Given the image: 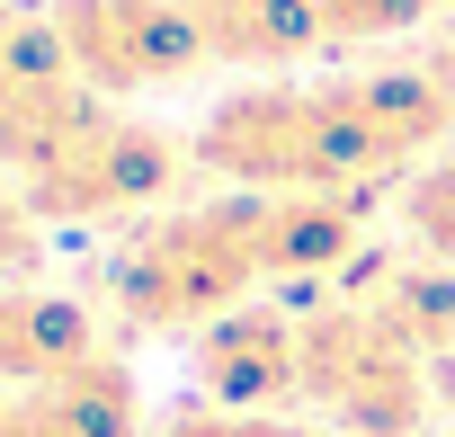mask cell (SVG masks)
Wrapping results in <instances>:
<instances>
[{"label": "cell", "instance_id": "obj_9", "mask_svg": "<svg viewBox=\"0 0 455 437\" xmlns=\"http://www.w3.org/2000/svg\"><path fill=\"white\" fill-rule=\"evenodd\" d=\"M188 10H196V28H205V54H214V63L286 72V63H304V54H331L313 0H188Z\"/></svg>", "mask_w": 455, "mask_h": 437}, {"label": "cell", "instance_id": "obj_15", "mask_svg": "<svg viewBox=\"0 0 455 437\" xmlns=\"http://www.w3.org/2000/svg\"><path fill=\"white\" fill-rule=\"evenodd\" d=\"M36 250H45V233H36L28 196L0 179V286H10V277H28V268H36Z\"/></svg>", "mask_w": 455, "mask_h": 437}, {"label": "cell", "instance_id": "obj_14", "mask_svg": "<svg viewBox=\"0 0 455 437\" xmlns=\"http://www.w3.org/2000/svg\"><path fill=\"white\" fill-rule=\"evenodd\" d=\"M161 437H331V428H304V419H251V410H179L161 419Z\"/></svg>", "mask_w": 455, "mask_h": 437}, {"label": "cell", "instance_id": "obj_4", "mask_svg": "<svg viewBox=\"0 0 455 437\" xmlns=\"http://www.w3.org/2000/svg\"><path fill=\"white\" fill-rule=\"evenodd\" d=\"M196 170V152L152 125V116H125L116 99H90V116L19 179L36 224H108V214H143L161 205L179 179Z\"/></svg>", "mask_w": 455, "mask_h": 437}, {"label": "cell", "instance_id": "obj_12", "mask_svg": "<svg viewBox=\"0 0 455 437\" xmlns=\"http://www.w3.org/2000/svg\"><path fill=\"white\" fill-rule=\"evenodd\" d=\"M72 54L54 36V10H28V0H0V81H63Z\"/></svg>", "mask_w": 455, "mask_h": 437}, {"label": "cell", "instance_id": "obj_1", "mask_svg": "<svg viewBox=\"0 0 455 437\" xmlns=\"http://www.w3.org/2000/svg\"><path fill=\"white\" fill-rule=\"evenodd\" d=\"M455 143V45L393 54L339 81L223 90L188 134L196 170L251 196H375Z\"/></svg>", "mask_w": 455, "mask_h": 437}, {"label": "cell", "instance_id": "obj_7", "mask_svg": "<svg viewBox=\"0 0 455 437\" xmlns=\"http://www.w3.org/2000/svg\"><path fill=\"white\" fill-rule=\"evenodd\" d=\"M99 322L90 304L72 295H45V286H0V384H45L81 357H99Z\"/></svg>", "mask_w": 455, "mask_h": 437}, {"label": "cell", "instance_id": "obj_2", "mask_svg": "<svg viewBox=\"0 0 455 437\" xmlns=\"http://www.w3.org/2000/svg\"><path fill=\"white\" fill-rule=\"evenodd\" d=\"M259 286H286L277 259V196H205V205H170L116 242L108 259V313L125 330H205L223 313H242Z\"/></svg>", "mask_w": 455, "mask_h": 437}, {"label": "cell", "instance_id": "obj_5", "mask_svg": "<svg viewBox=\"0 0 455 437\" xmlns=\"http://www.w3.org/2000/svg\"><path fill=\"white\" fill-rule=\"evenodd\" d=\"M45 10H54V36H63L72 72L99 99L170 90V81H196L214 63L188 0H45Z\"/></svg>", "mask_w": 455, "mask_h": 437}, {"label": "cell", "instance_id": "obj_13", "mask_svg": "<svg viewBox=\"0 0 455 437\" xmlns=\"http://www.w3.org/2000/svg\"><path fill=\"white\" fill-rule=\"evenodd\" d=\"M313 10H322V36H331V54H339V45H384V36H411L419 19L455 10V0H313Z\"/></svg>", "mask_w": 455, "mask_h": 437}, {"label": "cell", "instance_id": "obj_6", "mask_svg": "<svg viewBox=\"0 0 455 437\" xmlns=\"http://www.w3.org/2000/svg\"><path fill=\"white\" fill-rule=\"evenodd\" d=\"M196 401L205 410H251V419H295L304 410V313L242 304L196 330L188 348Z\"/></svg>", "mask_w": 455, "mask_h": 437}, {"label": "cell", "instance_id": "obj_8", "mask_svg": "<svg viewBox=\"0 0 455 437\" xmlns=\"http://www.w3.org/2000/svg\"><path fill=\"white\" fill-rule=\"evenodd\" d=\"M19 393H28L45 437H143V384L116 348H99V357H81L45 384H19Z\"/></svg>", "mask_w": 455, "mask_h": 437}, {"label": "cell", "instance_id": "obj_11", "mask_svg": "<svg viewBox=\"0 0 455 437\" xmlns=\"http://www.w3.org/2000/svg\"><path fill=\"white\" fill-rule=\"evenodd\" d=\"M402 233H411L419 259L455 268V152H437L428 170L402 179Z\"/></svg>", "mask_w": 455, "mask_h": 437}, {"label": "cell", "instance_id": "obj_16", "mask_svg": "<svg viewBox=\"0 0 455 437\" xmlns=\"http://www.w3.org/2000/svg\"><path fill=\"white\" fill-rule=\"evenodd\" d=\"M446 437H455V401H446Z\"/></svg>", "mask_w": 455, "mask_h": 437}, {"label": "cell", "instance_id": "obj_10", "mask_svg": "<svg viewBox=\"0 0 455 437\" xmlns=\"http://www.w3.org/2000/svg\"><path fill=\"white\" fill-rule=\"evenodd\" d=\"M366 304H375V322L419 357V366H455V268H437V259H402V268H384L375 286H357Z\"/></svg>", "mask_w": 455, "mask_h": 437}, {"label": "cell", "instance_id": "obj_3", "mask_svg": "<svg viewBox=\"0 0 455 437\" xmlns=\"http://www.w3.org/2000/svg\"><path fill=\"white\" fill-rule=\"evenodd\" d=\"M304 410L331 437H419L437 410V366H419L366 295H331L304 313Z\"/></svg>", "mask_w": 455, "mask_h": 437}]
</instances>
